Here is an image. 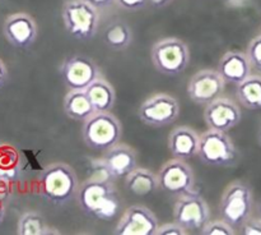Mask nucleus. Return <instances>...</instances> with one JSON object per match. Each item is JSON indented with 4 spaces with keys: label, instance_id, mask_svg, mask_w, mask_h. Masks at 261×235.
Returning a JSON list of instances; mask_svg holds the SVG:
<instances>
[{
    "label": "nucleus",
    "instance_id": "1",
    "mask_svg": "<svg viewBox=\"0 0 261 235\" xmlns=\"http://www.w3.org/2000/svg\"><path fill=\"white\" fill-rule=\"evenodd\" d=\"M75 198L84 214L106 221L116 217L121 206L115 186L106 179L93 176L79 184Z\"/></svg>",
    "mask_w": 261,
    "mask_h": 235
},
{
    "label": "nucleus",
    "instance_id": "2",
    "mask_svg": "<svg viewBox=\"0 0 261 235\" xmlns=\"http://www.w3.org/2000/svg\"><path fill=\"white\" fill-rule=\"evenodd\" d=\"M79 180L75 171L65 162H54L40 176L41 194L56 206H63L76 197Z\"/></svg>",
    "mask_w": 261,
    "mask_h": 235
},
{
    "label": "nucleus",
    "instance_id": "3",
    "mask_svg": "<svg viewBox=\"0 0 261 235\" xmlns=\"http://www.w3.org/2000/svg\"><path fill=\"white\" fill-rule=\"evenodd\" d=\"M82 135L88 147L107 151L121 140L122 124L111 111H96L83 122Z\"/></svg>",
    "mask_w": 261,
    "mask_h": 235
},
{
    "label": "nucleus",
    "instance_id": "4",
    "mask_svg": "<svg viewBox=\"0 0 261 235\" xmlns=\"http://www.w3.org/2000/svg\"><path fill=\"white\" fill-rule=\"evenodd\" d=\"M98 10L87 0H66L61 12L65 30L76 40H91L98 31Z\"/></svg>",
    "mask_w": 261,
    "mask_h": 235
},
{
    "label": "nucleus",
    "instance_id": "5",
    "mask_svg": "<svg viewBox=\"0 0 261 235\" xmlns=\"http://www.w3.org/2000/svg\"><path fill=\"white\" fill-rule=\"evenodd\" d=\"M254 206V194L249 184L234 180L224 189L219 204L222 220L233 227H241L251 217Z\"/></svg>",
    "mask_w": 261,
    "mask_h": 235
},
{
    "label": "nucleus",
    "instance_id": "6",
    "mask_svg": "<svg viewBox=\"0 0 261 235\" xmlns=\"http://www.w3.org/2000/svg\"><path fill=\"white\" fill-rule=\"evenodd\" d=\"M152 63L160 73L175 77L182 73L190 63L188 45L177 37H166L152 48Z\"/></svg>",
    "mask_w": 261,
    "mask_h": 235
},
{
    "label": "nucleus",
    "instance_id": "7",
    "mask_svg": "<svg viewBox=\"0 0 261 235\" xmlns=\"http://www.w3.org/2000/svg\"><path fill=\"white\" fill-rule=\"evenodd\" d=\"M199 158L211 166H233L239 158V151L227 132L211 129L200 135Z\"/></svg>",
    "mask_w": 261,
    "mask_h": 235
},
{
    "label": "nucleus",
    "instance_id": "8",
    "mask_svg": "<svg viewBox=\"0 0 261 235\" xmlns=\"http://www.w3.org/2000/svg\"><path fill=\"white\" fill-rule=\"evenodd\" d=\"M160 188L173 196L195 192V175L186 160L182 158H171L158 171Z\"/></svg>",
    "mask_w": 261,
    "mask_h": 235
},
{
    "label": "nucleus",
    "instance_id": "9",
    "mask_svg": "<svg viewBox=\"0 0 261 235\" xmlns=\"http://www.w3.org/2000/svg\"><path fill=\"white\" fill-rule=\"evenodd\" d=\"M180 115V104L167 93H155L139 107V118L149 127L161 128L172 124Z\"/></svg>",
    "mask_w": 261,
    "mask_h": 235
},
{
    "label": "nucleus",
    "instance_id": "10",
    "mask_svg": "<svg viewBox=\"0 0 261 235\" xmlns=\"http://www.w3.org/2000/svg\"><path fill=\"white\" fill-rule=\"evenodd\" d=\"M175 221L189 231L201 230L211 219V209L205 199L196 192L181 196L173 208Z\"/></svg>",
    "mask_w": 261,
    "mask_h": 235
},
{
    "label": "nucleus",
    "instance_id": "11",
    "mask_svg": "<svg viewBox=\"0 0 261 235\" xmlns=\"http://www.w3.org/2000/svg\"><path fill=\"white\" fill-rule=\"evenodd\" d=\"M60 74L68 89H87V87L102 77L96 61L84 55L69 56L60 66Z\"/></svg>",
    "mask_w": 261,
    "mask_h": 235
},
{
    "label": "nucleus",
    "instance_id": "12",
    "mask_svg": "<svg viewBox=\"0 0 261 235\" xmlns=\"http://www.w3.org/2000/svg\"><path fill=\"white\" fill-rule=\"evenodd\" d=\"M160 226L155 215L143 204H134L124 211L115 235H155Z\"/></svg>",
    "mask_w": 261,
    "mask_h": 235
},
{
    "label": "nucleus",
    "instance_id": "13",
    "mask_svg": "<svg viewBox=\"0 0 261 235\" xmlns=\"http://www.w3.org/2000/svg\"><path fill=\"white\" fill-rule=\"evenodd\" d=\"M242 118L239 105L229 97L219 96L209 102L204 111V120L211 129L229 132L240 124Z\"/></svg>",
    "mask_w": 261,
    "mask_h": 235
},
{
    "label": "nucleus",
    "instance_id": "14",
    "mask_svg": "<svg viewBox=\"0 0 261 235\" xmlns=\"http://www.w3.org/2000/svg\"><path fill=\"white\" fill-rule=\"evenodd\" d=\"M226 88V81L214 69H203L191 77L188 84V95L196 104L208 105L222 96Z\"/></svg>",
    "mask_w": 261,
    "mask_h": 235
},
{
    "label": "nucleus",
    "instance_id": "15",
    "mask_svg": "<svg viewBox=\"0 0 261 235\" xmlns=\"http://www.w3.org/2000/svg\"><path fill=\"white\" fill-rule=\"evenodd\" d=\"M4 35L15 48L27 49L35 43L38 35L36 20L27 13H15L5 19Z\"/></svg>",
    "mask_w": 261,
    "mask_h": 235
},
{
    "label": "nucleus",
    "instance_id": "16",
    "mask_svg": "<svg viewBox=\"0 0 261 235\" xmlns=\"http://www.w3.org/2000/svg\"><path fill=\"white\" fill-rule=\"evenodd\" d=\"M102 163L106 168L111 179L125 178L134 169L138 168L137 152L130 146L119 143L106 151L103 158H102Z\"/></svg>",
    "mask_w": 261,
    "mask_h": 235
},
{
    "label": "nucleus",
    "instance_id": "17",
    "mask_svg": "<svg viewBox=\"0 0 261 235\" xmlns=\"http://www.w3.org/2000/svg\"><path fill=\"white\" fill-rule=\"evenodd\" d=\"M226 83L240 84L252 74V66L250 64L246 53L240 50L227 51L221 58L218 69Z\"/></svg>",
    "mask_w": 261,
    "mask_h": 235
},
{
    "label": "nucleus",
    "instance_id": "18",
    "mask_svg": "<svg viewBox=\"0 0 261 235\" xmlns=\"http://www.w3.org/2000/svg\"><path fill=\"white\" fill-rule=\"evenodd\" d=\"M200 135L190 127L180 125L172 129L168 135V150L173 157L189 160L198 156Z\"/></svg>",
    "mask_w": 261,
    "mask_h": 235
},
{
    "label": "nucleus",
    "instance_id": "19",
    "mask_svg": "<svg viewBox=\"0 0 261 235\" xmlns=\"http://www.w3.org/2000/svg\"><path fill=\"white\" fill-rule=\"evenodd\" d=\"M64 111L66 116L76 122H86L96 112L86 89H69L64 97Z\"/></svg>",
    "mask_w": 261,
    "mask_h": 235
},
{
    "label": "nucleus",
    "instance_id": "20",
    "mask_svg": "<svg viewBox=\"0 0 261 235\" xmlns=\"http://www.w3.org/2000/svg\"><path fill=\"white\" fill-rule=\"evenodd\" d=\"M86 92L96 111H111L114 109L116 93L111 83H109L103 77L92 82L87 87Z\"/></svg>",
    "mask_w": 261,
    "mask_h": 235
},
{
    "label": "nucleus",
    "instance_id": "21",
    "mask_svg": "<svg viewBox=\"0 0 261 235\" xmlns=\"http://www.w3.org/2000/svg\"><path fill=\"white\" fill-rule=\"evenodd\" d=\"M125 185L127 191L137 196H147L160 188L158 174L144 168H137L125 176Z\"/></svg>",
    "mask_w": 261,
    "mask_h": 235
},
{
    "label": "nucleus",
    "instance_id": "22",
    "mask_svg": "<svg viewBox=\"0 0 261 235\" xmlns=\"http://www.w3.org/2000/svg\"><path fill=\"white\" fill-rule=\"evenodd\" d=\"M236 96L240 104L249 110H261V74H251L237 84Z\"/></svg>",
    "mask_w": 261,
    "mask_h": 235
},
{
    "label": "nucleus",
    "instance_id": "23",
    "mask_svg": "<svg viewBox=\"0 0 261 235\" xmlns=\"http://www.w3.org/2000/svg\"><path fill=\"white\" fill-rule=\"evenodd\" d=\"M103 38L109 48L120 51L126 49L132 43L133 32L126 23L122 20H116L105 30Z\"/></svg>",
    "mask_w": 261,
    "mask_h": 235
},
{
    "label": "nucleus",
    "instance_id": "24",
    "mask_svg": "<svg viewBox=\"0 0 261 235\" xmlns=\"http://www.w3.org/2000/svg\"><path fill=\"white\" fill-rule=\"evenodd\" d=\"M18 234L19 235H46L50 232L58 234V230H53L47 226L42 215L38 212H24L18 221Z\"/></svg>",
    "mask_w": 261,
    "mask_h": 235
},
{
    "label": "nucleus",
    "instance_id": "25",
    "mask_svg": "<svg viewBox=\"0 0 261 235\" xmlns=\"http://www.w3.org/2000/svg\"><path fill=\"white\" fill-rule=\"evenodd\" d=\"M20 171L19 153L10 146H0V178L12 180Z\"/></svg>",
    "mask_w": 261,
    "mask_h": 235
},
{
    "label": "nucleus",
    "instance_id": "26",
    "mask_svg": "<svg viewBox=\"0 0 261 235\" xmlns=\"http://www.w3.org/2000/svg\"><path fill=\"white\" fill-rule=\"evenodd\" d=\"M203 235H234L236 230L224 220L208 221L200 230Z\"/></svg>",
    "mask_w": 261,
    "mask_h": 235
},
{
    "label": "nucleus",
    "instance_id": "27",
    "mask_svg": "<svg viewBox=\"0 0 261 235\" xmlns=\"http://www.w3.org/2000/svg\"><path fill=\"white\" fill-rule=\"evenodd\" d=\"M246 55L249 58L250 64H251L252 70L257 72V74H261V35L256 36L250 41Z\"/></svg>",
    "mask_w": 261,
    "mask_h": 235
},
{
    "label": "nucleus",
    "instance_id": "28",
    "mask_svg": "<svg viewBox=\"0 0 261 235\" xmlns=\"http://www.w3.org/2000/svg\"><path fill=\"white\" fill-rule=\"evenodd\" d=\"M189 230H186L182 225L178 222H167V224L160 225L155 235H188Z\"/></svg>",
    "mask_w": 261,
    "mask_h": 235
},
{
    "label": "nucleus",
    "instance_id": "29",
    "mask_svg": "<svg viewBox=\"0 0 261 235\" xmlns=\"http://www.w3.org/2000/svg\"><path fill=\"white\" fill-rule=\"evenodd\" d=\"M240 229L244 235H261V219L260 217H257V219L250 217Z\"/></svg>",
    "mask_w": 261,
    "mask_h": 235
},
{
    "label": "nucleus",
    "instance_id": "30",
    "mask_svg": "<svg viewBox=\"0 0 261 235\" xmlns=\"http://www.w3.org/2000/svg\"><path fill=\"white\" fill-rule=\"evenodd\" d=\"M148 2L149 0H115V3L120 8H122L125 10H129V12H137V10L143 9L147 5Z\"/></svg>",
    "mask_w": 261,
    "mask_h": 235
},
{
    "label": "nucleus",
    "instance_id": "31",
    "mask_svg": "<svg viewBox=\"0 0 261 235\" xmlns=\"http://www.w3.org/2000/svg\"><path fill=\"white\" fill-rule=\"evenodd\" d=\"M87 2L91 3L92 5H94L97 9H105V8L114 4L115 0H87Z\"/></svg>",
    "mask_w": 261,
    "mask_h": 235
},
{
    "label": "nucleus",
    "instance_id": "32",
    "mask_svg": "<svg viewBox=\"0 0 261 235\" xmlns=\"http://www.w3.org/2000/svg\"><path fill=\"white\" fill-rule=\"evenodd\" d=\"M8 79V70H7V66L5 64L0 60V87H3L5 84Z\"/></svg>",
    "mask_w": 261,
    "mask_h": 235
},
{
    "label": "nucleus",
    "instance_id": "33",
    "mask_svg": "<svg viewBox=\"0 0 261 235\" xmlns=\"http://www.w3.org/2000/svg\"><path fill=\"white\" fill-rule=\"evenodd\" d=\"M149 2L152 3L153 5H155V7H165V5L168 4L171 0H149Z\"/></svg>",
    "mask_w": 261,
    "mask_h": 235
},
{
    "label": "nucleus",
    "instance_id": "34",
    "mask_svg": "<svg viewBox=\"0 0 261 235\" xmlns=\"http://www.w3.org/2000/svg\"><path fill=\"white\" fill-rule=\"evenodd\" d=\"M3 217H4V206H3L2 202H0V222H2Z\"/></svg>",
    "mask_w": 261,
    "mask_h": 235
},
{
    "label": "nucleus",
    "instance_id": "35",
    "mask_svg": "<svg viewBox=\"0 0 261 235\" xmlns=\"http://www.w3.org/2000/svg\"><path fill=\"white\" fill-rule=\"evenodd\" d=\"M259 143H260V146H261V128H260V130H259Z\"/></svg>",
    "mask_w": 261,
    "mask_h": 235
},
{
    "label": "nucleus",
    "instance_id": "36",
    "mask_svg": "<svg viewBox=\"0 0 261 235\" xmlns=\"http://www.w3.org/2000/svg\"><path fill=\"white\" fill-rule=\"evenodd\" d=\"M259 217L261 219V206H260V209H259Z\"/></svg>",
    "mask_w": 261,
    "mask_h": 235
}]
</instances>
